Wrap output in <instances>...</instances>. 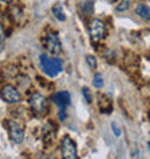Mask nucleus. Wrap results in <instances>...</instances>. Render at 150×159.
Here are the masks:
<instances>
[{"label": "nucleus", "mask_w": 150, "mask_h": 159, "mask_svg": "<svg viewBox=\"0 0 150 159\" xmlns=\"http://www.w3.org/2000/svg\"><path fill=\"white\" fill-rule=\"evenodd\" d=\"M4 28L2 25H0V51H2V48H3V43H4Z\"/></svg>", "instance_id": "15"}, {"label": "nucleus", "mask_w": 150, "mask_h": 159, "mask_svg": "<svg viewBox=\"0 0 150 159\" xmlns=\"http://www.w3.org/2000/svg\"><path fill=\"white\" fill-rule=\"evenodd\" d=\"M45 46H46V49H48V52L52 55H58V54H61V51H62L61 41H59L58 35L54 34V32L48 34V36L45 38Z\"/></svg>", "instance_id": "6"}, {"label": "nucleus", "mask_w": 150, "mask_h": 159, "mask_svg": "<svg viewBox=\"0 0 150 159\" xmlns=\"http://www.w3.org/2000/svg\"><path fill=\"white\" fill-rule=\"evenodd\" d=\"M79 9L84 15H91L94 12V3L92 0H81L79 2Z\"/></svg>", "instance_id": "10"}, {"label": "nucleus", "mask_w": 150, "mask_h": 159, "mask_svg": "<svg viewBox=\"0 0 150 159\" xmlns=\"http://www.w3.org/2000/svg\"><path fill=\"white\" fill-rule=\"evenodd\" d=\"M85 61H87V64L90 65L91 70H95L97 68V59L94 58L92 55H87V57H85Z\"/></svg>", "instance_id": "14"}, {"label": "nucleus", "mask_w": 150, "mask_h": 159, "mask_svg": "<svg viewBox=\"0 0 150 159\" xmlns=\"http://www.w3.org/2000/svg\"><path fill=\"white\" fill-rule=\"evenodd\" d=\"M29 106H30V110L35 114L41 116V114H43L46 111V98L42 96L41 93H33L30 96Z\"/></svg>", "instance_id": "4"}, {"label": "nucleus", "mask_w": 150, "mask_h": 159, "mask_svg": "<svg viewBox=\"0 0 150 159\" xmlns=\"http://www.w3.org/2000/svg\"><path fill=\"white\" fill-rule=\"evenodd\" d=\"M92 84H94V87L95 88H103V85H104L103 75H101V74H95V75H94V81H92Z\"/></svg>", "instance_id": "13"}, {"label": "nucleus", "mask_w": 150, "mask_h": 159, "mask_svg": "<svg viewBox=\"0 0 150 159\" xmlns=\"http://www.w3.org/2000/svg\"><path fill=\"white\" fill-rule=\"evenodd\" d=\"M38 159H49V158H48V156H46V155H41V156H39V158H38Z\"/></svg>", "instance_id": "18"}, {"label": "nucleus", "mask_w": 150, "mask_h": 159, "mask_svg": "<svg viewBox=\"0 0 150 159\" xmlns=\"http://www.w3.org/2000/svg\"><path fill=\"white\" fill-rule=\"evenodd\" d=\"M61 153H62L64 159H78L77 145L69 136H65L62 139V142H61Z\"/></svg>", "instance_id": "3"}, {"label": "nucleus", "mask_w": 150, "mask_h": 159, "mask_svg": "<svg viewBox=\"0 0 150 159\" xmlns=\"http://www.w3.org/2000/svg\"><path fill=\"white\" fill-rule=\"evenodd\" d=\"M136 15H137L139 17H142V19H144V20H150V9L147 4L144 3H140L136 6Z\"/></svg>", "instance_id": "9"}, {"label": "nucleus", "mask_w": 150, "mask_h": 159, "mask_svg": "<svg viewBox=\"0 0 150 159\" xmlns=\"http://www.w3.org/2000/svg\"><path fill=\"white\" fill-rule=\"evenodd\" d=\"M111 129H113V133L116 134L117 138H118V136H120V134H121L120 129H118V126H117V125H116V123H113V125H111Z\"/></svg>", "instance_id": "17"}, {"label": "nucleus", "mask_w": 150, "mask_h": 159, "mask_svg": "<svg viewBox=\"0 0 150 159\" xmlns=\"http://www.w3.org/2000/svg\"><path fill=\"white\" fill-rule=\"evenodd\" d=\"M0 2H3V3H10L12 0H0Z\"/></svg>", "instance_id": "19"}, {"label": "nucleus", "mask_w": 150, "mask_h": 159, "mask_svg": "<svg viewBox=\"0 0 150 159\" xmlns=\"http://www.w3.org/2000/svg\"><path fill=\"white\" fill-rule=\"evenodd\" d=\"M2 98L7 103H17V101H20L22 96L20 91L13 85H4L3 90H2Z\"/></svg>", "instance_id": "7"}, {"label": "nucleus", "mask_w": 150, "mask_h": 159, "mask_svg": "<svg viewBox=\"0 0 150 159\" xmlns=\"http://www.w3.org/2000/svg\"><path fill=\"white\" fill-rule=\"evenodd\" d=\"M105 25L104 22L100 20V19H92L90 22V35H91V39L92 41H101V39L105 36Z\"/></svg>", "instance_id": "5"}, {"label": "nucleus", "mask_w": 150, "mask_h": 159, "mask_svg": "<svg viewBox=\"0 0 150 159\" xmlns=\"http://www.w3.org/2000/svg\"><path fill=\"white\" fill-rule=\"evenodd\" d=\"M39 62H41V68L42 71L45 72L48 77L54 78L62 71V61L59 58H52V57H48V55L42 54L39 57Z\"/></svg>", "instance_id": "1"}, {"label": "nucleus", "mask_w": 150, "mask_h": 159, "mask_svg": "<svg viewBox=\"0 0 150 159\" xmlns=\"http://www.w3.org/2000/svg\"><path fill=\"white\" fill-rule=\"evenodd\" d=\"M129 7H130V0H120V3L117 4L116 10L121 13V12H126Z\"/></svg>", "instance_id": "12"}, {"label": "nucleus", "mask_w": 150, "mask_h": 159, "mask_svg": "<svg viewBox=\"0 0 150 159\" xmlns=\"http://www.w3.org/2000/svg\"><path fill=\"white\" fill-rule=\"evenodd\" d=\"M82 94H84V98L88 101V103H91V94H90V90L87 87L82 88Z\"/></svg>", "instance_id": "16"}, {"label": "nucleus", "mask_w": 150, "mask_h": 159, "mask_svg": "<svg viewBox=\"0 0 150 159\" xmlns=\"http://www.w3.org/2000/svg\"><path fill=\"white\" fill-rule=\"evenodd\" d=\"M149 149H150V143H149Z\"/></svg>", "instance_id": "21"}, {"label": "nucleus", "mask_w": 150, "mask_h": 159, "mask_svg": "<svg viewBox=\"0 0 150 159\" xmlns=\"http://www.w3.org/2000/svg\"><path fill=\"white\" fill-rule=\"evenodd\" d=\"M4 125L7 126L9 138L12 139L15 143H22L25 139V130L22 127V125L16 120H7Z\"/></svg>", "instance_id": "2"}, {"label": "nucleus", "mask_w": 150, "mask_h": 159, "mask_svg": "<svg viewBox=\"0 0 150 159\" xmlns=\"http://www.w3.org/2000/svg\"><path fill=\"white\" fill-rule=\"evenodd\" d=\"M108 2H116V0H108Z\"/></svg>", "instance_id": "20"}, {"label": "nucleus", "mask_w": 150, "mask_h": 159, "mask_svg": "<svg viewBox=\"0 0 150 159\" xmlns=\"http://www.w3.org/2000/svg\"><path fill=\"white\" fill-rule=\"evenodd\" d=\"M52 13H54V16L58 19V20L64 22L65 19H67V16H65V13H64V7H62V4L61 3H56L52 7Z\"/></svg>", "instance_id": "11"}, {"label": "nucleus", "mask_w": 150, "mask_h": 159, "mask_svg": "<svg viewBox=\"0 0 150 159\" xmlns=\"http://www.w3.org/2000/svg\"><path fill=\"white\" fill-rule=\"evenodd\" d=\"M54 101L56 103V106L59 107V110L65 109L71 104V96L68 91H59L54 96Z\"/></svg>", "instance_id": "8"}]
</instances>
